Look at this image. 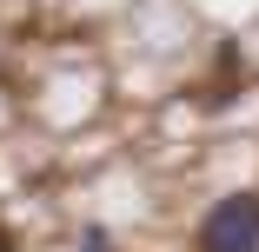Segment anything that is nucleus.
Here are the masks:
<instances>
[{
    "label": "nucleus",
    "mask_w": 259,
    "mask_h": 252,
    "mask_svg": "<svg viewBox=\"0 0 259 252\" xmlns=\"http://www.w3.org/2000/svg\"><path fill=\"white\" fill-rule=\"evenodd\" d=\"M199 252H259V192H226L199 226Z\"/></svg>",
    "instance_id": "1"
},
{
    "label": "nucleus",
    "mask_w": 259,
    "mask_h": 252,
    "mask_svg": "<svg viewBox=\"0 0 259 252\" xmlns=\"http://www.w3.org/2000/svg\"><path fill=\"white\" fill-rule=\"evenodd\" d=\"M80 252H113V232H107V226H87V232H80Z\"/></svg>",
    "instance_id": "2"
},
{
    "label": "nucleus",
    "mask_w": 259,
    "mask_h": 252,
    "mask_svg": "<svg viewBox=\"0 0 259 252\" xmlns=\"http://www.w3.org/2000/svg\"><path fill=\"white\" fill-rule=\"evenodd\" d=\"M0 252H14V232H7V226H0Z\"/></svg>",
    "instance_id": "3"
}]
</instances>
